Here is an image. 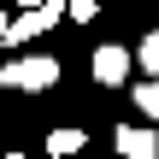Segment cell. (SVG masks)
Masks as SVG:
<instances>
[{
    "instance_id": "cell-1",
    "label": "cell",
    "mask_w": 159,
    "mask_h": 159,
    "mask_svg": "<svg viewBox=\"0 0 159 159\" xmlns=\"http://www.w3.org/2000/svg\"><path fill=\"white\" fill-rule=\"evenodd\" d=\"M53 83H59V59H47V53H30V59L0 65V89H30V94H41V89H53Z\"/></svg>"
},
{
    "instance_id": "cell-2",
    "label": "cell",
    "mask_w": 159,
    "mask_h": 159,
    "mask_svg": "<svg viewBox=\"0 0 159 159\" xmlns=\"http://www.w3.org/2000/svg\"><path fill=\"white\" fill-rule=\"evenodd\" d=\"M65 18V6L59 0H47V6H24L18 18H12V41H30V35H47L53 24Z\"/></svg>"
},
{
    "instance_id": "cell-3",
    "label": "cell",
    "mask_w": 159,
    "mask_h": 159,
    "mask_svg": "<svg viewBox=\"0 0 159 159\" xmlns=\"http://www.w3.org/2000/svg\"><path fill=\"white\" fill-rule=\"evenodd\" d=\"M130 65H136V59H130V53H124L118 41H106V47H94V77H100L106 89H118V83L130 77Z\"/></svg>"
},
{
    "instance_id": "cell-4",
    "label": "cell",
    "mask_w": 159,
    "mask_h": 159,
    "mask_svg": "<svg viewBox=\"0 0 159 159\" xmlns=\"http://www.w3.org/2000/svg\"><path fill=\"white\" fill-rule=\"evenodd\" d=\"M118 153L124 159H159V136H153V124H118Z\"/></svg>"
},
{
    "instance_id": "cell-5",
    "label": "cell",
    "mask_w": 159,
    "mask_h": 159,
    "mask_svg": "<svg viewBox=\"0 0 159 159\" xmlns=\"http://www.w3.org/2000/svg\"><path fill=\"white\" fill-rule=\"evenodd\" d=\"M83 142H89L83 130H71V124H59V130L47 136V153H53V159H71V153H83Z\"/></svg>"
},
{
    "instance_id": "cell-6",
    "label": "cell",
    "mask_w": 159,
    "mask_h": 159,
    "mask_svg": "<svg viewBox=\"0 0 159 159\" xmlns=\"http://www.w3.org/2000/svg\"><path fill=\"white\" fill-rule=\"evenodd\" d=\"M136 112L159 124V83H153V77H148V83H136Z\"/></svg>"
},
{
    "instance_id": "cell-7",
    "label": "cell",
    "mask_w": 159,
    "mask_h": 159,
    "mask_svg": "<svg viewBox=\"0 0 159 159\" xmlns=\"http://www.w3.org/2000/svg\"><path fill=\"white\" fill-rule=\"evenodd\" d=\"M136 65H142V71H153V83H159V30H148V35H142V47H136Z\"/></svg>"
},
{
    "instance_id": "cell-8",
    "label": "cell",
    "mask_w": 159,
    "mask_h": 159,
    "mask_svg": "<svg viewBox=\"0 0 159 159\" xmlns=\"http://www.w3.org/2000/svg\"><path fill=\"white\" fill-rule=\"evenodd\" d=\"M94 12H100V6H94V0H71V6H65V18H77V24H89V18H94Z\"/></svg>"
},
{
    "instance_id": "cell-9",
    "label": "cell",
    "mask_w": 159,
    "mask_h": 159,
    "mask_svg": "<svg viewBox=\"0 0 159 159\" xmlns=\"http://www.w3.org/2000/svg\"><path fill=\"white\" fill-rule=\"evenodd\" d=\"M0 41H12V18H0Z\"/></svg>"
},
{
    "instance_id": "cell-10",
    "label": "cell",
    "mask_w": 159,
    "mask_h": 159,
    "mask_svg": "<svg viewBox=\"0 0 159 159\" xmlns=\"http://www.w3.org/2000/svg\"><path fill=\"white\" fill-rule=\"evenodd\" d=\"M6 159H24V153H6Z\"/></svg>"
}]
</instances>
